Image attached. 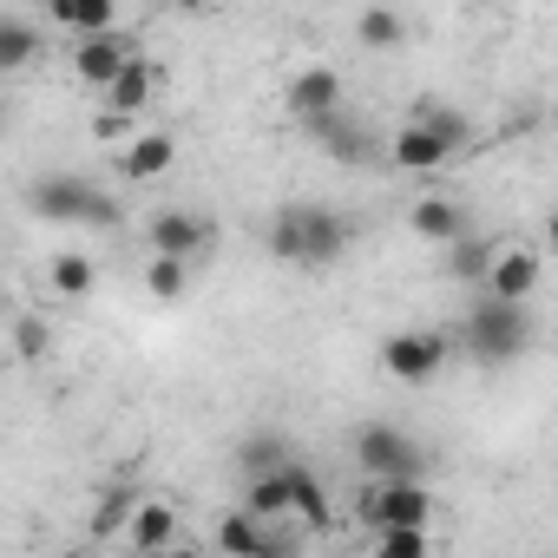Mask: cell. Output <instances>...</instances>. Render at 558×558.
<instances>
[{
  "instance_id": "ba28073f",
  "label": "cell",
  "mask_w": 558,
  "mask_h": 558,
  "mask_svg": "<svg viewBox=\"0 0 558 558\" xmlns=\"http://www.w3.org/2000/svg\"><path fill=\"white\" fill-rule=\"evenodd\" d=\"M538 276H545V256L532 243H499L486 276H480V290L486 303H506V310H532V290H538Z\"/></svg>"
},
{
  "instance_id": "4fadbf2b",
  "label": "cell",
  "mask_w": 558,
  "mask_h": 558,
  "mask_svg": "<svg viewBox=\"0 0 558 558\" xmlns=\"http://www.w3.org/2000/svg\"><path fill=\"white\" fill-rule=\"evenodd\" d=\"M408 230L421 236V243H460V236H473V217H466V204L460 197H440V191H427V197H414L408 204Z\"/></svg>"
},
{
  "instance_id": "4dcf8cb0",
  "label": "cell",
  "mask_w": 558,
  "mask_h": 558,
  "mask_svg": "<svg viewBox=\"0 0 558 558\" xmlns=\"http://www.w3.org/2000/svg\"><path fill=\"white\" fill-rule=\"evenodd\" d=\"M538 558H551V551H538Z\"/></svg>"
},
{
  "instance_id": "83f0119b",
  "label": "cell",
  "mask_w": 558,
  "mask_h": 558,
  "mask_svg": "<svg viewBox=\"0 0 558 558\" xmlns=\"http://www.w3.org/2000/svg\"><path fill=\"white\" fill-rule=\"evenodd\" d=\"M132 132H138V125H125V119H112V112H99V119H93V138H99V145H125Z\"/></svg>"
},
{
  "instance_id": "6da1fadb",
  "label": "cell",
  "mask_w": 558,
  "mask_h": 558,
  "mask_svg": "<svg viewBox=\"0 0 558 558\" xmlns=\"http://www.w3.org/2000/svg\"><path fill=\"white\" fill-rule=\"evenodd\" d=\"M243 512L256 519V525H310V532H329V493H323V480L303 466V460H283L276 473H263V480H250L243 486Z\"/></svg>"
},
{
  "instance_id": "cb8c5ba5",
  "label": "cell",
  "mask_w": 558,
  "mask_h": 558,
  "mask_svg": "<svg viewBox=\"0 0 558 558\" xmlns=\"http://www.w3.org/2000/svg\"><path fill=\"white\" fill-rule=\"evenodd\" d=\"M191 269H197V263L151 256V263H145V296H151V303H178V296L191 290Z\"/></svg>"
},
{
  "instance_id": "52a82bcc",
  "label": "cell",
  "mask_w": 558,
  "mask_h": 558,
  "mask_svg": "<svg viewBox=\"0 0 558 558\" xmlns=\"http://www.w3.org/2000/svg\"><path fill=\"white\" fill-rule=\"evenodd\" d=\"M355 466H362L368 480H421V473H427V453H421L401 427L368 421V427H355Z\"/></svg>"
},
{
  "instance_id": "8992f818",
  "label": "cell",
  "mask_w": 558,
  "mask_h": 558,
  "mask_svg": "<svg viewBox=\"0 0 558 558\" xmlns=\"http://www.w3.org/2000/svg\"><path fill=\"white\" fill-rule=\"evenodd\" d=\"M447 362H453V336L447 329H395L381 342V375L401 381V388H427Z\"/></svg>"
},
{
  "instance_id": "9c48e42d",
  "label": "cell",
  "mask_w": 558,
  "mask_h": 558,
  "mask_svg": "<svg viewBox=\"0 0 558 558\" xmlns=\"http://www.w3.org/2000/svg\"><path fill=\"white\" fill-rule=\"evenodd\" d=\"M210 217L204 210H191V204H171V210H158V217H145V250L151 256H178V263H197L204 250H210Z\"/></svg>"
},
{
  "instance_id": "3957f363",
  "label": "cell",
  "mask_w": 558,
  "mask_h": 558,
  "mask_svg": "<svg viewBox=\"0 0 558 558\" xmlns=\"http://www.w3.org/2000/svg\"><path fill=\"white\" fill-rule=\"evenodd\" d=\"M27 210L47 217V223H119V204H112L99 184L73 178V171L34 178V184H27Z\"/></svg>"
},
{
  "instance_id": "4316f807",
  "label": "cell",
  "mask_w": 558,
  "mask_h": 558,
  "mask_svg": "<svg viewBox=\"0 0 558 558\" xmlns=\"http://www.w3.org/2000/svg\"><path fill=\"white\" fill-rule=\"evenodd\" d=\"M290 453H283V440H276V434H256L250 447H243V473L250 480H263V473H276V466H283Z\"/></svg>"
},
{
  "instance_id": "5bb4252c",
  "label": "cell",
  "mask_w": 558,
  "mask_h": 558,
  "mask_svg": "<svg viewBox=\"0 0 558 558\" xmlns=\"http://www.w3.org/2000/svg\"><path fill=\"white\" fill-rule=\"evenodd\" d=\"M151 99H158V66L138 53L106 93H99V112H112V119H125V125H138V112H151Z\"/></svg>"
},
{
  "instance_id": "f546056e",
  "label": "cell",
  "mask_w": 558,
  "mask_h": 558,
  "mask_svg": "<svg viewBox=\"0 0 558 558\" xmlns=\"http://www.w3.org/2000/svg\"><path fill=\"white\" fill-rule=\"evenodd\" d=\"M8 316H14V310H8V290H0V323H8Z\"/></svg>"
},
{
  "instance_id": "8fae6325",
  "label": "cell",
  "mask_w": 558,
  "mask_h": 558,
  "mask_svg": "<svg viewBox=\"0 0 558 558\" xmlns=\"http://www.w3.org/2000/svg\"><path fill=\"white\" fill-rule=\"evenodd\" d=\"M178 525H184V519H178V499L151 493V499H132V506H125V525H119V532H125V545H132L138 558H158L165 545H178Z\"/></svg>"
},
{
  "instance_id": "9a60e30c",
  "label": "cell",
  "mask_w": 558,
  "mask_h": 558,
  "mask_svg": "<svg viewBox=\"0 0 558 558\" xmlns=\"http://www.w3.org/2000/svg\"><path fill=\"white\" fill-rule=\"evenodd\" d=\"M171 165H178V132H132L119 145V178H132V184H151Z\"/></svg>"
},
{
  "instance_id": "277c9868",
  "label": "cell",
  "mask_w": 558,
  "mask_h": 558,
  "mask_svg": "<svg viewBox=\"0 0 558 558\" xmlns=\"http://www.w3.org/2000/svg\"><path fill=\"white\" fill-rule=\"evenodd\" d=\"M368 532H427L434 525V493L421 480H368L355 499Z\"/></svg>"
},
{
  "instance_id": "7a4b0ae2",
  "label": "cell",
  "mask_w": 558,
  "mask_h": 558,
  "mask_svg": "<svg viewBox=\"0 0 558 558\" xmlns=\"http://www.w3.org/2000/svg\"><path fill=\"white\" fill-rule=\"evenodd\" d=\"M276 263H296V269H329L349 250V217L329 204H283L263 230Z\"/></svg>"
},
{
  "instance_id": "603a6c76",
  "label": "cell",
  "mask_w": 558,
  "mask_h": 558,
  "mask_svg": "<svg viewBox=\"0 0 558 558\" xmlns=\"http://www.w3.org/2000/svg\"><path fill=\"white\" fill-rule=\"evenodd\" d=\"M493 250H499V236H460V243H447V276L453 283H480L486 276V263H493Z\"/></svg>"
},
{
  "instance_id": "f1b7e54d",
  "label": "cell",
  "mask_w": 558,
  "mask_h": 558,
  "mask_svg": "<svg viewBox=\"0 0 558 558\" xmlns=\"http://www.w3.org/2000/svg\"><path fill=\"white\" fill-rule=\"evenodd\" d=\"M158 558H210V551H204V545H184V538H178V545H165Z\"/></svg>"
},
{
  "instance_id": "2e32d148",
  "label": "cell",
  "mask_w": 558,
  "mask_h": 558,
  "mask_svg": "<svg viewBox=\"0 0 558 558\" xmlns=\"http://www.w3.org/2000/svg\"><path fill=\"white\" fill-rule=\"evenodd\" d=\"M217 551L223 558H290L283 545H276V525H256L243 506L217 519Z\"/></svg>"
},
{
  "instance_id": "30bf717a",
  "label": "cell",
  "mask_w": 558,
  "mask_h": 558,
  "mask_svg": "<svg viewBox=\"0 0 558 558\" xmlns=\"http://www.w3.org/2000/svg\"><path fill=\"white\" fill-rule=\"evenodd\" d=\"M138 53H145V47H138L132 34H119V27H112V34H93V40H80V47H73V80H80L86 93H106V86H112Z\"/></svg>"
},
{
  "instance_id": "d4e9b609",
  "label": "cell",
  "mask_w": 558,
  "mask_h": 558,
  "mask_svg": "<svg viewBox=\"0 0 558 558\" xmlns=\"http://www.w3.org/2000/svg\"><path fill=\"white\" fill-rule=\"evenodd\" d=\"M355 40H362L368 53H388V47L408 40V21L388 14V8H362V14H355Z\"/></svg>"
},
{
  "instance_id": "7c38bea8",
  "label": "cell",
  "mask_w": 558,
  "mask_h": 558,
  "mask_svg": "<svg viewBox=\"0 0 558 558\" xmlns=\"http://www.w3.org/2000/svg\"><path fill=\"white\" fill-rule=\"evenodd\" d=\"M283 106H290L296 119H310V125L342 119V73H336V66H303V73H290Z\"/></svg>"
},
{
  "instance_id": "5b68a950",
  "label": "cell",
  "mask_w": 558,
  "mask_h": 558,
  "mask_svg": "<svg viewBox=\"0 0 558 558\" xmlns=\"http://www.w3.org/2000/svg\"><path fill=\"white\" fill-rule=\"evenodd\" d=\"M460 342H466V355H480V362H519L525 349H532V310H506V303H480L466 323H460Z\"/></svg>"
},
{
  "instance_id": "7402d4cb",
  "label": "cell",
  "mask_w": 558,
  "mask_h": 558,
  "mask_svg": "<svg viewBox=\"0 0 558 558\" xmlns=\"http://www.w3.org/2000/svg\"><path fill=\"white\" fill-rule=\"evenodd\" d=\"M8 336H14V355H21V362H34V368L53 355V316H40V310L8 316Z\"/></svg>"
},
{
  "instance_id": "ffe728a7",
  "label": "cell",
  "mask_w": 558,
  "mask_h": 558,
  "mask_svg": "<svg viewBox=\"0 0 558 558\" xmlns=\"http://www.w3.org/2000/svg\"><path fill=\"white\" fill-rule=\"evenodd\" d=\"M40 53H47V34H40L34 21L0 14V73H21V66H34Z\"/></svg>"
},
{
  "instance_id": "484cf974",
  "label": "cell",
  "mask_w": 558,
  "mask_h": 558,
  "mask_svg": "<svg viewBox=\"0 0 558 558\" xmlns=\"http://www.w3.org/2000/svg\"><path fill=\"white\" fill-rule=\"evenodd\" d=\"M368 558H434V538L427 532H375Z\"/></svg>"
},
{
  "instance_id": "e0dca14e",
  "label": "cell",
  "mask_w": 558,
  "mask_h": 558,
  "mask_svg": "<svg viewBox=\"0 0 558 558\" xmlns=\"http://www.w3.org/2000/svg\"><path fill=\"white\" fill-rule=\"evenodd\" d=\"M388 158H395V171H414V178H434V171H447L453 165V151L434 138V132H421L414 119L395 132V145H388Z\"/></svg>"
},
{
  "instance_id": "44dd1931",
  "label": "cell",
  "mask_w": 558,
  "mask_h": 558,
  "mask_svg": "<svg viewBox=\"0 0 558 558\" xmlns=\"http://www.w3.org/2000/svg\"><path fill=\"white\" fill-rule=\"evenodd\" d=\"M414 125H421V132H434V138H440L453 158L473 145V119H466V112H453V106H440V99H427V106L414 112Z\"/></svg>"
},
{
  "instance_id": "ac0fdd59",
  "label": "cell",
  "mask_w": 558,
  "mask_h": 558,
  "mask_svg": "<svg viewBox=\"0 0 558 558\" xmlns=\"http://www.w3.org/2000/svg\"><path fill=\"white\" fill-rule=\"evenodd\" d=\"M99 290V263L86 256V250H60V256H47V296H60V303H86Z\"/></svg>"
},
{
  "instance_id": "d6986e66",
  "label": "cell",
  "mask_w": 558,
  "mask_h": 558,
  "mask_svg": "<svg viewBox=\"0 0 558 558\" xmlns=\"http://www.w3.org/2000/svg\"><path fill=\"white\" fill-rule=\"evenodd\" d=\"M47 27H66V34L93 40V34H112L119 27V8H112V0H53Z\"/></svg>"
}]
</instances>
